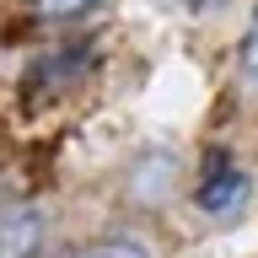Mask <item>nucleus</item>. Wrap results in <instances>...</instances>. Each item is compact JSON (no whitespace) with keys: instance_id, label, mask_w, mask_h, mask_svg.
I'll list each match as a JSON object with an SVG mask.
<instances>
[{"instance_id":"1","label":"nucleus","mask_w":258,"mask_h":258,"mask_svg":"<svg viewBox=\"0 0 258 258\" xmlns=\"http://www.w3.org/2000/svg\"><path fill=\"white\" fill-rule=\"evenodd\" d=\"M43 210L32 205H0V258H32L43 247Z\"/></svg>"},{"instance_id":"2","label":"nucleus","mask_w":258,"mask_h":258,"mask_svg":"<svg viewBox=\"0 0 258 258\" xmlns=\"http://www.w3.org/2000/svg\"><path fill=\"white\" fill-rule=\"evenodd\" d=\"M242 199H247V177H242L237 167H221V172L199 188V210H205V215H231Z\"/></svg>"},{"instance_id":"3","label":"nucleus","mask_w":258,"mask_h":258,"mask_svg":"<svg viewBox=\"0 0 258 258\" xmlns=\"http://www.w3.org/2000/svg\"><path fill=\"white\" fill-rule=\"evenodd\" d=\"M70 258H151V247L135 237H108V242H92V247H81Z\"/></svg>"},{"instance_id":"4","label":"nucleus","mask_w":258,"mask_h":258,"mask_svg":"<svg viewBox=\"0 0 258 258\" xmlns=\"http://www.w3.org/2000/svg\"><path fill=\"white\" fill-rule=\"evenodd\" d=\"M102 0H32V11L48 22H70V16H92Z\"/></svg>"},{"instance_id":"5","label":"nucleus","mask_w":258,"mask_h":258,"mask_svg":"<svg viewBox=\"0 0 258 258\" xmlns=\"http://www.w3.org/2000/svg\"><path fill=\"white\" fill-rule=\"evenodd\" d=\"M242 76L258 86V11H253V22H247V32H242Z\"/></svg>"},{"instance_id":"6","label":"nucleus","mask_w":258,"mask_h":258,"mask_svg":"<svg viewBox=\"0 0 258 258\" xmlns=\"http://www.w3.org/2000/svg\"><path fill=\"white\" fill-rule=\"evenodd\" d=\"M156 6H177V11H210V6H221V0H156Z\"/></svg>"}]
</instances>
